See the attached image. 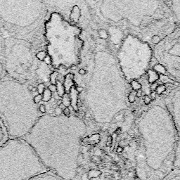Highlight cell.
Here are the masks:
<instances>
[{
    "mask_svg": "<svg viewBox=\"0 0 180 180\" xmlns=\"http://www.w3.org/2000/svg\"><path fill=\"white\" fill-rule=\"evenodd\" d=\"M76 118L44 114L23 138L47 170L63 180H76L79 169L80 136L73 132Z\"/></svg>",
    "mask_w": 180,
    "mask_h": 180,
    "instance_id": "cell-1",
    "label": "cell"
},
{
    "mask_svg": "<svg viewBox=\"0 0 180 180\" xmlns=\"http://www.w3.org/2000/svg\"><path fill=\"white\" fill-rule=\"evenodd\" d=\"M48 12L44 1H0V34L29 41L38 51L45 50Z\"/></svg>",
    "mask_w": 180,
    "mask_h": 180,
    "instance_id": "cell-2",
    "label": "cell"
},
{
    "mask_svg": "<svg viewBox=\"0 0 180 180\" xmlns=\"http://www.w3.org/2000/svg\"><path fill=\"white\" fill-rule=\"evenodd\" d=\"M27 84L6 78L0 82V118L9 139H23L43 116Z\"/></svg>",
    "mask_w": 180,
    "mask_h": 180,
    "instance_id": "cell-3",
    "label": "cell"
},
{
    "mask_svg": "<svg viewBox=\"0 0 180 180\" xmlns=\"http://www.w3.org/2000/svg\"><path fill=\"white\" fill-rule=\"evenodd\" d=\"M49 9L44 24L45 51L54 69L73 68L79 63L80 27L66 21L56 10Z\"/></svg>",
    "mask_w": 180,
    "mask_h": 180,
    "instance_id": "cell-4",
    "label": "cell"
},
{
    "mask_svg": "<svg viewBox=\"0 0 180 180\" xmlns=\"http://www.w3.org/2000/svg\"><path fill=\"white\" fill-rule=\"evenodd\" d=\"M4 37V59L7 78L23 84L49 82L52 73L50 66L36 58L37 49L29 41Z\"/></svg>",
    "mask_w": 180,
    "mask_h": 180,
    "instance_id": "cell-5",
    "label": "cell"
},
{
    "mask_svg": "<svg viewBox=\"0 0 180 180\" xmlns=\"http://www.w3.org/2000/svg\"><path fill=\"white\" fill-rule=\"evenodd\" d=\"M48 172L23 139H10L0 148V180H30Z\"/></svg>",
    "mask_w": 180,
    "mask_h": 180,
    "instance_id": "cell-6",
    "label": "cell"
},
{
    "mask_svg": "<svg viewBox=\"0 0 180 180\" xmlns=\"http://www.w3.org/2000/svg\"><path fill=\"white\" fill-rule=\"evenodd\" d=\"M155 57L174 80L180 82V27L171 32L156 45Z\"/></svg>",
    "mask_w": 180,
    "mask_h": 180,
    "instance_id": "cell-7",
    "label": "cell"
},
{
    "mask_svg": "<svg viewBox=\"0 0 180 180\" xmlns=\"http://www.w3.org/2000/svg\"><path fill=\"white\" fill-rule=\"evenodd\" d=\"M165 104L171 117L173 118L178 135L180 137V93L177 88L170 93L165 99Z\"/></svg>",
    "mask_w": 180,
    "mask_h": 180,
    "instance_id": "cell-8",
    "label": "cell"
},
{
    "mask_svg": "<svg viewBox=\"0 0 180 180\" xmlns=\"http://www.w3.org/2000/svg\"><path fill=\"white\" fill-rule=\"evenodd\" d=\"M4 37L0 34V82L3 80L6 77L4 68Z\"/></svg>",
    "mask_w": 180,
    "mask_h": 180,
    "instance_id": "cell-9",
    "label": "cell"
},
{
    "mask_svg": "<svg viewBox=\"0 0 180 180\" xmlns=\"http://www.w3.org/2000/svg\"><path fill=\"white\" fill-rule=\"evenodd\" d=\"M9 136L4 123L0 118V148H1L9 141Z\"/></svg>",
    "mask_w": 180,
    "mask_h": 180,
    "instance_id": "cell-10",
    "label": "cell"
},
{
    "mask_svg": "<svg viewBox=\"0 0 180 180\" xmlns=\"http://www.w3.org/2000/svg\"><path fill=\"white\" fill-rule=\"evenodd\" d=\"M30 180H63L59 177V176L55 175L54 173H51V172H47V173L41 174L38 176H36L33 179Z\"/></svg>",
    "mask_w": 180,
    "mask_h": 180,
    "instance_id": "cell-11",
    "label": "cell"
},
{
    "mask_svg": "<svg viewBox=\"0 0 180 180\" xmlns=\"http://www.w3.org/2000/svg\"><path fill=\"white\" fill-rule=\"evenodd\" d=\"M163 180H180V169H172Z\"/></svg>",
    "mask_w": 180,
    "mask_h": 180,
    "instance_id": "cell-12",
    "label": "cell"
},
{
    "mask_svg": "<svg viewBox=\"0 0 180 180\" xmlns=\"http://www.w3.org/2000/svg\"><path fill=\"white\" fill-rule=\"evenodd\" d=\"M159 79V75L155 70H149V81L150 83H153Z\"/></svg>",
    "mask_w": 180,
    "mask_h": 180,
    "instance_id": "cell-13",
    "label": "cell"
},
{
    "mask_svg": "<svg viewBox=\"0 0 180 180\" xmlns=\"http://www.w3.org/2000/svg\"><path fill=\"white\" fill-rule=\"evenodd\" d=\"M56 91H57V94L59 95L60 97H62V96H64V93H65V88L63 85L62 84L59 80L56 81Z\"/></svg>",
    "mask_w": 180,
    "mask_h": 180,
    "instance_id": "cell-14",
    "label": "cell"
},
{
    "mask_svg": "<svg viewBox=\"0 0 180 180\" xmlns=\"http://www.w3.org/2000/svg\"><path fill=\"white\" fill-rule=\"evenodd\" d=\"M51 98H52V93L48 88H46L42 94V101L44 102H49Z\"/></svg>",
    "mask_w": 180,
    "mask_h": 180,
    "instance_id": "cell-15",
    "label": "cell"
},
{
    "mask_svg": "<svg viewBox=\"0 0 180 180\" xmlns=\"http://www.w3.org/2000/svg\"><path fill=\"white\" fill-rule=\"evenodd\" d=\"M47 56H48V55H47V51L45 50L37 51L36 53V58L38 59L39 61H42V62H44Z\"/></svg>",
    "mask_w": 180,
    "mask_h": 180,
    "instance_id": "cell-16",
    "label": "cell"
},
{
    "mask_svg": "<svg viewBox=\"0 0 180 180\" xmlns=\"http://www.w3.org/2000/svg\"><path fill=\"white\" fill-rule=\"evenodd\" d=\"M154 70L156 71V72L161 73V74L163 75V76L166 73H167V70H166L165 67H164L163 65L160 64V63H158V64H156L154 66Z\"/></svg>",
    "mask_w": 180,
    "mask_h": 180,
    "instance_id": "cell-17",
    "label": "cell"
},
{
    "mask_svg": "<svg viewBox=\"0 0 180 180\" xmlns=\"http://www.w3.org/2000/svg\"><path fill=\"white\" fill-rule=\"evenodd\" d=\"M58 75V73L54 72V71H53L52 73H51L50 76H49V82L51 83V84H55L56 85Z\"/></svg>",
    "mask_w": 180,
    "mask_h": 180,
    "instance_id": "cell-18",
    "label": "cell"
},
{
    "mask_svg": "<svg viewBox=\"0 0 180 180\" xmlns=\"http://www.w3.org/2000/svg\"><path fill=\"white\" fill-rule=\"evenodd\" d=\"M131 85H132V89H133L134 90H141V85L140 84L139 82H138L136 80H133L131 83Z\"/></svg>",
    "mask_w": 180,
    "mask_h": 180,
    "instance_id": "cell-19",
    "label": "cell"
},
{
    "mask_svg": "<svg viewBox=\"0 0 180 180\" xmlns=\"http://www.w3.org/2000/svg\"><path fill=\"white\" fill-rule=\"evenodd\" d=\"M37 92H38V94H41L42 95L43 92H44V91L45 90V84H43V83H40V84H39L37 86Z\"/></svg>",
    "mask_w": 180,
    "mask_h": 180,
    "instance_id": "cell-20",
    "label": "cell"
},
{
    "mask_svg": "<svg viewBox=\"0 0 180 180\" xmlns=\"http://www.w3.org/2000/svg\"><path fill=\"white\" fill-rule=\"evenodd\" d=\"M161 39H162L161 37H160L159 35H153V37H152L151 41L154 44H159L160 42H161Z\"/></svg>",
    "mask_w": 180,
    "mask_h": 180,
    "instance_id": "cell-21",
    "label": "cell"
},
{
    "mask_svg": "<svg viewBox=\"0 0 180 180\" xmlns=\"http://www.w3.org/2000/svg\"><path fill=\"white\" fill-rule=\"evenodd\" d=\"M33 101L35 104L38 105L41 101H42V95L41 94H37L33 97Z\"/></svg>",
    "mask_w": 180,
    "mask_h": 180,
    "instance_id": "cell-22",
    "label": "cell"
},
{
    "mask_svg": "<svg viewBox=\"0 0 180 180\" xmlns=\"http://www.w3.org/2000/svg\"><path fill=\"white\" fill-rule=\"evenodd\" d=\"M166 90V87L165 85H163V84H161V85H158L157 87H156V92L158 94H163V93L165 92Z\"/></svg>",
    "mask_w": 180,
    "mask_h": 180,
    "instance_id": "cell-23",
    "label": "cell"
},
{
    "mask_svg": "<svg viewBox=\"0 0 180 180\" xmlns=\"http://www.w3.org/2000/svg\"><path fill=\"white\" fill-rule=\"evenodd\" d=\"M39 111L42 115H44L47 111V107L44 104H39Z\"/></svg>",
    "mask_w": 180,
    "mask_h": 180,
    "instance_id": "cell-24",
    "label": "cell"
},
{
    "mask_svg": "<svg viewBox=\"0 0 180 180\" xmlns=\"http://www.w3.org/2000/svg\"><path fill=\"white\" fill-rule=\"evenodd\" d=\"M99 33L100 37H101L102 39L107 38L108 35H107V33H106V32L104 30H99Z\"/></svg>",
    "mask_w": 180,
    "mask_h": 180,
    "instance_id": "cell-25",
    "label": "cell"
},
{
    "mask_svg": "<svg viewBox=\"0 0 180 180\" xmlns=\"http://www.w3.org/2000/svg\"><path fill=\"white\" fill-rule=\"evenodd\" d=\"M159 78H160V79H161V80L163 83H167V82H173V81H172L171 80H170V79L168 78L167 77L163 76H163H160Z\"/></svg>",
    "mask_w": 180,
    "mask_h": 180,
    "instance_id": "cell-26",
    "label": "cell"
},
{
    "mask_svg": "<svg viewBox=\"0 0 180 180\" xmlns=\"http://www.w3.org/2000/svg\"><path fill=\"white\" fill-rule=\"evenodd\" d=\"M128 101H129L130 103H134L135 101V96H134V94L133 93H130L129 94V96H128Z\"/></svg>",
    "mask_w": 180,
    "mask_h": 180,
    "instance_id": "cell-27",
    "label": "cell"
},
{
    "mask_svg": "<svg viewBox=\"0 0 180 180\" xmlns=\"http://www.w3.org/2000/svg\"><path fill=\"white\" fill-rule=\"evenodd\" d=\"M63 113L66 117H69L70 115V110L68 107H66L64 110H63Z\"/></svg>",
    "mask_w": 180,
    "mask_h": 180,
    "instance_id": "cell-28",
    "label": "cell"
},
{
    "mask_svg": "<svg viewBox=\"0 0 180 180\" xmlns=\"http://www.w3.org/2000/svg\"><path fill=\"white\" fill-rule=\"evenodd\" d=\"M55 113H56V116H61V113H63V110L58 106V107L55 108Z\"/></svg>",
    "mask_w": 180,
    "mask_h": 180,
    "instance_id": "cell-29",
    "label": "cell"
},
{
    "mask_svg": "<svg viewBox=\"0 0 180 180\" xmlns=\"http://www.w3.org/2000/svg\"><path fill=\"white\" fill-rule=\"evenodd\" d=\"M48 89L51 91V93L54 92L56 91V86L55 84H50V85H49Z\"/></svg>",
    "mask_w": 180,
    "mask_h": 180,
    "instance_id": "cell-30",
    "label": "cell"
},
{
    "mask_svg": "<svg viewBox=\"0 0 180 180\" xmlns=\"http://www.w3.org/2000/svg\"><path fill=\"white\" fill-rule=\"evenodd\" d=\"M151 99L150 98L149 96H145V97H144V103H145L146 105H148L151 103Z\"/></svg>",
    "mask_w": 180,
    "mask_h": 180,
    "instance_id": "cell-31",
    "label": "cell"
},
{
    "mask_svg": "<svg viewBox=\"0 0 180 180\" xmlns=\"http://www.w3.org/2000/svg\"><path fill=\"white\" fill-rule=\"evenodd\" d=\"M34 87H35V86H34V85H33V84H27V90H28L30 92H33V88H34Z\"/></svg>",
    "mask_w": 180,
    "mask_h": 180,
    "instance_id": "cell-32",
    "label": "cell"
},
{
    "mask_svg": "<svg viewBox=\"0 0 180 180\" xmlns=\"http://www.w3.org/2000/svg\"><path fill=\"white\" fill-rule=\"evenodd\" d=\"M86 73V71L84 70L83 68H81L80 69V70H79V74L81 75V76H84Z\"/></svg>",
    "mask_w": 180,
    "mask_h": 180,
    "instance_id": "cell-33",
    "label": "cell"
},
{
    "mask_svg": "<svg viewBox=\"0 0 180 180\" xmlns=\"http://www.w3.org/2000/svg\"><path fill=\"white\" fill-rule=\"evenodd\" d=\"M141 94H142V91L141 90H138L137 92H136V96H138V97H140V96H141Z\"/></svg>",
    "mask_w": 180,
    "mask_h": 180,
    "instance_id": "cell-34",
    "label": "cell"
},
{
    "mask_svg": "<svg viewBox=\"0 0 180 180\" xmlns=\"http://www.w3.org/2000/svg\"><path fill=\"white\" fill-rule=\"evenodd\" d=\"M59 108H61V110H64V109H65V108H66V106H65V105L63 104V103H62V104H61L60 105H59Z\"/></svg>",
    "mask_w": 180,
    "mask_h": 180,
    "instance_id": "cell-35",
    "label": "cell"
},
{
    "mask_svg": "<svg viewBox=\"0 0 180 180\" xmlns=\"http://www.w3.org/2000/svg\"><path fill=\"white\" fill-rule=\"evenodd\" d=\"M77 92H82V90H83V87H77Z\"/></svg>",
    "mask_w": 180,
    "mask_h": 180,
    "instance_id": "cell-36",
    "label": "cell"
},
{
    "mask_svg": "<svg viewBox=\"0 0 180 180\" xmlns=\"http://www.w3.org/2000/svg\"><path fill=\"white\" fill-rule=\"evenodd\" d=\"M156 94L155 92H153L151 94V98L153 99H154L156 98Z\"/></svg>",
    "mask_w": 180,
    "mask_h": 180,
    "instance_id": "cell-37",
    "label": "cell"
},
{
    "mask_svg": "<svg viewBox=\"0 0 180 180\" xmlns=\"http://www.w3.org/2000/svg\"><path fill=\"white\" fill-rule=\"evenodd\" d=\"M124 34L125 35L129 34V31H128V30H127V29H125V30H124Z\"/></svg>",
    "mask_w": 180,
    "mask_h": 180,
    "instance_id": "cell-38",
    "label": "cell"
},
{
    "mask_svg": "<svg viewBox=\"0 0 180 180\" xmlns=\"http://www.w3.org/2000/svg\"><path fill=\"white\" fill-rule=\"evenodd\" d=\"M108 141H109L110 143L112 141V136H108Z\"/></svg>",
    "mask_w": 180,
    "mask_h": 180,
    "instance_id": "cell-39",
    "label": "cell"
},
{
    "mask_svg": "<svg viewBox=\"0 0 180 180\" xmlns=\"http://www.w3.org/2000/svg\"><path fill=\"white\" fill-rule=\"evenodd\" d=\"M37 92V87H34V88H33V92H32V93H33V92Z\"/></svg>",
    "mask_w": 180,
    "mask_h": 180,
    "instance_id": "cell-40",
    "label": "cell"
},
{
    "mask_svg": "<svg viewBox=\"0 0 180 180\" xmlns=\"http://www.w3.org/2000/svg\"><path fill=\"white\" fill-rule=\"evenodd\" d=\"M118 152H120V151H122V149L121 147H120V146H119V147H118Z\"/></svg>",
    "mask_w": 180,
    "mask_h": 180,
    "instance_id": "cell-41",
    "label": "cell"
},
{
    "mask_svg": "<svg viewBox=\"0 0 180 180\" xmlns=\"http://www.w3.org/2000/svg\"><path fill=\"white\" fill-rule=\"evenodd\" d=\"M119 132H120V129H118L117 131H116V134H117L119 133Z\"/></svg>",
    "mask_w": 180,
    "mask_h": 180,
    "instance_id": "cell-42",
    "label": "cell"
}]
</instances>
